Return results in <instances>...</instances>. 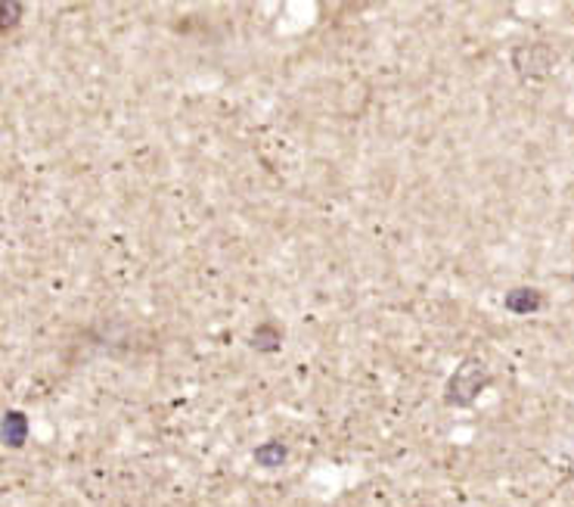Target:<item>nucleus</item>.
Returning <instances> with one entry per match:
<instances>
[{"mask_svg": "<svg viewBox=\"0 0 574 507\" xmlns=\"http://www.w3.org/2000/svg\"><path fill=\"white\" fill-rule=\"evenodd\" d=\"M25 436H29V421H25V414L10 411L7 421H3V442H7L10 448H19V445L25 442Z\"/></svg>", "mask_w": 574, "mask_h": 507, "instance_id": "1", "label": "nucleus"}, {"mask_svg": "<svg viewBox=\"0 0 574 507\" xmlns=\"http://www.w3.org/2000/svg\"><path fill=\"white\" fill-rule=\"evenodd\" d=\"M538 306H541V296L534 293V290H528V287H522V290H515V293L507 296V309L515 311V314L534 311Z\"/></svg>", "mask_w": 574, "mask_h": 507, "instance_id": "2", "label": "nucleus"}, {"mask_svg": "<svg viewBox=\"0 0 574 507\" xmlns=\"http://www.w3.org/2000/svg\"><path fill=\"white\" fill-rule=\"evenodd\" d=\"M283 458H286V448L283 445H261L258 448V461L261 464H283Z\"/></svg>", "mask_w": 574, "mask_h": 507, "instance_id": "3", "label": "nucleus"}, {"mask_svg": "<svg viewBox=\"0 0 574 507\" xmlns=\"http://www.w3.org/2000/svg\"><path fill=\"white\" fill-rule=\"evenodd\" d=\"M3 7H7V19H3V32H10V29H13V22H17V0H3Z\"/></svg>", "mask_w": 574, "mask_h": 507, "instance_id": "4", "label": "nucleus"}]
</instances>
